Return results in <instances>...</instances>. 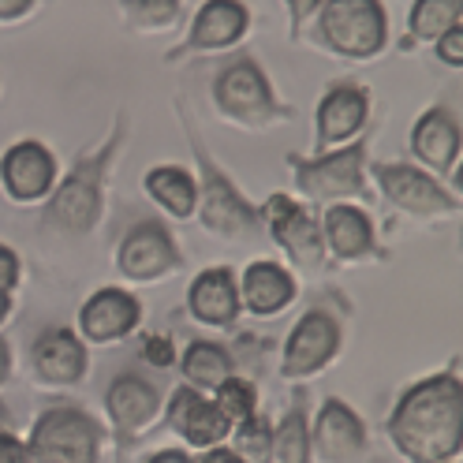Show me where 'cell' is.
I'll use <instances>...</instances> for the list:
<instances>
[{
	"label": "cell",
	"instance_id": "8fae6325",
	"mask_svg": "<svg viewBox=\"0 0 463 463\" xmlns=\"http://www.w3.org/2000/svg\"><path fill=\"white\" fill-rule=\"evenodd\" d=\"M322 34L329 49H336L347 61L378 56L389 38L382 0H329L322 12Z\"/></svg>",
	"mask_w": 463,
	"mask_h": 463
},
{
	"label": "cell",
	"instance_id": "74e56055",
	"mask_svg": "<svg viewBox=\"0 0 463 463\" xmlns=\"http://www.w3.org/2000/svg\"><path fill=\"white\" fill-rule=\"evenodd\" d=\"M12 344L5 340V336H0V385H8L12 382Z\"/></svg>",
	"mask_w": 463,
	"mask_h": 463
},
{
	"label": "cell",
	"instance_id": "e0dca14e",
	"mask_svg": "<svg viewBox=\"0 0 463 463\" xmlns=\"http://www.w3.org/2000/svg\"><path fill=\"white\" fill-rule=\"evenodd\" d=\"M138 326H142V299L116 284H105L86 296L75 317V333L86 344H120Z\"/></svg>",
	"mask_w": 463,
	"mask_h": 463
},
{
	"label": "cell",
	"instance_id": "83f0119b",
	"mask_svg": "<svg viewBox=\"0 0 463 463\" xmlns=\"http://www.w3.org/2000/svg\"><path fill=\"white\" fill-rule=\"evenodd\" d=\"M210 396H213V403H217V411H221L232 426L243 422V419H250L254 411H262V392H258V382L243 378L240 370L228 373V378H224Z\"/></svg>",
	"mask_w": 463,
	"mask_h": 463
},
{
	"label": "cell",
	"instance_id": "9c48e42d",
	"mask_svg": "<svg viewBox=\"0 0 463 463\" xmlns=\"http://www.w3.org/2000/svg\"><path fill=\"white\" fill-rule=\"evenodd\" d=\"M344 352V322L326 310V307H310L303 317L292 326V333L284 336L280 347V378L284 382H307L317 378L322 370L336 363Z\"/></svg>",
	"mask_w": 463,
	"mask_h": 463
},
{
	"label": "cell",
	"instance_id": "4fadbf2b",
	"mask_svg": "<svg viewBox=\"0 0 463 463\" xmlns=\"http://www.w3.org/2000/svg\"><path fill=\"white\" fill-rule=\"evenodd\" d=\"M161 408H165L161 389L150 378H142L138 370H120L105 389L109 433L124 445L142 438L154 422H161Z\"/></svg>",
	"mask_w": 463,
	"mask_h": 463
},
{
	"label": "cell",
	"instance_id": "3957f363",
	"mask_svg": "<svg viewBox=\"0 0 463 463\" xmlns=\"http://www.w3.org/2000/svg\"><path fill=\"white\" fill-rule=\"evenodd\" d=\"M184 120V131L191 138V154H194V180H198V224L210 232L217 240H228V243H247L250 236L262 232V213H258L254 202L236 187V180L217 165V157L202 146L198 131L191 128L187 112L180 116Z\"/></svg>",
	"mask_w": 463,
	"mask_h": 463
},
{
	"label": "cell",
	"instance_id": "6da1fadb",
	"mask_svg": "<svg viewBox=\"0 0 463 463\" xmlns=\"http://www.w3.org/2000/svg\"><path fill=\"white\" fill-rule=\"evenodd\" d=\"M385 438L408 463H445L463 452V382L459 363L411 382L385 419Z\"/></svg>",
	"mask_w": 463,
	"mask_h": 463
},
{
	"label": "cell",
	"instance_id": "4316f807",
	"mask_svg": "<svg viewBox=\"0 0 463 463\" xmlns=\"http://www.w3.org/2000/svg\"><path fill=\"white\" fill-rule=\"evenodd\" d=\"M228 445L240 452L243 463H273V419L266 411H254L232 426Z\"/></svg>",
	"mask_w": 463,
	"mask_h": 463
},
{
	"label": "cell",
	"instance_id": "d6a6232c",
	"mask_svg": "<svg viewBox=\"0 0 463 463\" xmlns=\"http://www.w3.org/2000/svg\"><path fill=\"white\" fill-rule=\"evenodd\" d=\"M438 56H441L449 68H459L463 64V31H459V23L438 38Z\"/></svg>",
	"mask_w": 463,
	"mask_h": 463
},
{
	"label": "cell",
	"instance_id": "603a6c76",
	"mask_svg": "<svg viewBox=\"0 0 463 463\" xmlns=\"http://www.w3.org/2000/svg\"><path fill=\"white\" fill-rule=\"evenodd\" d=\"M247 8L240 5V0H206L202 5V12L194 15L191 23V34L187 42L172 52V61L184 52H206V49H228V45H236L243 34H247Z\"/></svg>",
	"mask_w": 463,
	"mask_h": 463
},
{
	"label": "cell",
	"instance_id": "f546056e",
	"mask_svg": "<svg viewBox=\"0 0 463 463\" xmlns=\"http://www.w3.org/2000/svg\"><path fill=\"white\" fill-rule=\"evenodd\" d=\"M124 12L131 15L135 26L157 31V26H168L180 15V0H124Z\"/></svg>",
	"mask_w": 463,
	"mask_h": 463
},
{
	"label": "cell",
	"instance_id": "60d3db41",
	"mask_svg": "<svg viewBox=\"0 0 463 463\" xmlns=\"http://www.w3.org/2000/svg\"><path fill=\"white\" fill-rule=\"evenodd\" d=\"M0 430H12V408H8V400H0Z\"/></svg>",
	"mask_w": 463,
	"mask_h": 463
},
{
	"label": "cell",
	"instance_id": "ffe728a7",
	"mask_svg": "<svg viewBox=\"0 0 463 463\" xmlns=\"http://www.w3.org/2000/svg\"><path fill=\"white\" fill-rule=\"evenodd\" d=\"M459 146H463L459 120H456V112L445 109V105L426 109L415 120V128H411V154L430 176H438V180L456 172Z\"/></svg>",
	"mask_w": 463,
	"mask_h": 463
},
{
	"label": "cell",
	"instance_id": "d4e9b609",
	"mask_svg": "<svg viewBox=\"0 0 463 463\" xmlns=\"http://www.w3.org/2000/svg\"><path fill=\"white\" fill-rule=\"evenodd\" d=\"M142 191L176 221H191L198 210V180L184 165H154L146 176H142Z\"/></svg>",
	"mask_w": 463,
	"mask_h": 463
},
{
	"label": "cell",
	"instance_id": "7c38bea8",
	"mask_svg": "<svg viewBox=\"0 0 463 463\" xmlns=\"http://www.w3.org/2000/svg\"><path fill=\"white\" fill-rule=\"evenodd\" d=\"M310 449L322 463H359L370 452L366 419L340 396H326L310 415Z\"/></svg>",
	"mask_w": 463,
	"mask_h": 463
},
{
	"label": "cell",
	"instance_id": "f1b7e54d",
	"mask_svg": "<svg viewBox=\"0 0 463 463\" xmlns=\"http://www.w3.org/2000/svg\"><path fill=\"white\" fill-rule=\"evenodd\" d=\"M463 12V0H415L411 8V34L426 38V42H438L445 31L459 23Z\"/></svg>",
	"mask_w": 463,
	"mask_h": 463
},
{
	"label": "cell",
	"instance_id": "52a82bcc",
	"mask_svg": "<svg viewBox=\"0 0 463 463\" xmlns=\"http://www.w3.org/2000/svg\"><path fill=\"white\" fill-rule=\"evenodd\" d=\"M262 228L269 232V240L288 254V262L303 273H322L326 269V240H322V217H317L307 202H296L292 194L273 191L266 198Z\"/></svg>",
	"mask_w": 463,
	"mask_h": 463
},
{
	"label": "cell",
	"instance_id": "9a60e30c",
	"mask_svg": "<svg viewBox=\"0 0 463 463\" xmlns=\"http://www.w3.org/2000/svg\"><path fill=\"white\" fill-rule=\"evenodd\" d=\"M56 180H61V165L42 138H19L0 154V187L19 206L49 198Z\"/></svg>",
	"mask_w": 463,
	"mask_h": 463
},
{
	"label": "cell",
	"instance_id": "1f68e13d",
	"mask_svg": "<svg viewBox=\"0 0 463 463\" xmlns=\"http://www.w3.org/2000/svg\"><path fill=\"white\" fill-rule=\"evenodd\" d=\"M19 280H23V258L8 243H0V292H15Z\"/></svg>",
	"mask_w": 463,
	"mask_h": 463
},
{
	"label": "cell",
	"instance_id": "f35d334b",
	"mask_svg": "<svg viewBox=\"0 0 463 463\" xmlns=\"http://www.w3.org/2000/svg\"><path fill=\"white\" fill-rule=\"evenodd\" d=\"M31 5H34V0H0V19H15V15H23Z\"/></svg>",
	"mask_w": 463,
	"mask_h": 463
},
{
	"label": "cell",
	"instance_id": "ba28073f",
	"mask_svg": "<svg viewBox=\"0 0 463 463\" xmlns=\"http://www.w3.org/2000/svg\"><path fill=\"white\" fill-rule=\"evenodd\" d=\"M373 184L382 187L385 202L408 217H422V221H449L459 217V194L449 191L438 176H430L419 165H403V161H373V168H366Z\"/></svg>",
	"mask_w": 463,
	"mask_h": 463
},
{
	"label": "cell",
	"instance_id": "ac0fdd59",
	"mask_svg": "<svg viewBox=\"0 0 463 463\" xmlns=\"http://www.w3.org/2000/svg\"><path fill=\"white\" fill-rule=\"evenodd\" d=\"M31 366L38 373V382L49 389L82 385L86 373H90V344L71 326H49L31 344Z\"/></svg>",
	"mask_w": 463,
	"mask_h": 463
},
{
	"label": "cell",
	"instance_id": "d6986e66",
	"mask_svg": "<svg viewBox=\"0 0 463 463\" xmlns=\"http://www.w3.org/2000/svg\"><path fill=\"white\" fill-rule=\"evenodd\" d=\"M187 310L198 326L210 329H232L240 322L243 303H240V277L228 266H210L194 273L187 288Z\"/></svg>",
	"mask_w": 463,
	"mask_h": 463
},
{
	"label": "cell",
	"instance_id": "cb8c5ba5",
	"mask_svg": "<svg viewBox=\"0 0 463 463\" xmlns=\"http://www.w3.org/2000/svg\"><path fill=\"white\" fill-rule=\"evenodd\" d=\"M310 392L303 382H296L292 403L284 408V415L273 422V463H314L310 449Z\"/></svg>",
	"mask_w": 463,
	"mask_h": 463
},
{
	"label": "cell",
	"instance_id": "5bb4252c",
	"mask_svg": "<svg viewBox=\"0 0 463 463\" xmlns=\"http://www.w3.org/2000/svg\"><path fill=\"white\" fill-rule=\"evenodd\" d=\"M370 120V90L359 82H333L314 109V154L363 138Z\"/></svg>",
	"mask_w": 463,
	"mask_h": 463
},
{
	"label": "cell",
	"instance_id": "ab89813d",
	"mask_svg": "<svg viewBox=\"0 0 463 463\" xmlns=\"http://www.w3.org/2000/svg\"><path fill=\"white\" fill-rule=\"evenodd\" d=\"M12 303H15V299H12V292H0V326L8 322V314H12Z\"/></svg>",
	"mask_w": 463,
	"mask_h": 463
},
{
	"label": "cell",
	"instance_id": "5b68a950",
	"mask_svg": "<svg viewBox=\"0 0 463 463\" xmlns=\"http://www.w3.org/2000/svg\"><path fill=\"white\" fill-rule=\"evenodd\" d=\"M292 165L296 191L314 206H333V202L370 198V138H355L347 146L314 154V157H288Z\"/></svg>",
	"mask_w": 463,
	"mask_h": 463
},
{
	"label": "cell",
	"instance_id": "8992f818",
	"mask_svg": "<svg viewBox=\"0 0 463 463\" xmlns=\"http://www.w3.org/2000/svg\"><path fill=\"white\" fill-rule=\"evenodd\" d=\"M213 105L224 120L240 124L247 131H266L292 120V105H284L273 94V82L262 71V64L250 56L228 61L213 79Z\"/></svg>",
	"mask_w": 463,
	"mask_h": 463
},
{
	"label": "cell",
	"instance_id": "277c9868",
	"mask_svg": "<svg viewBox=\"0 0 463 463\" xmlns=\"http://www.w3.org/2000/svg\"><path fill=\"white\" fill-rule=\"evenodd\" d=\"M105 438V422L82 403H52L34 419L23 441L31 463H98Z\"/></svg>",
	"mask_w": 463,
	"mask_h": 463
},
{
	"label": "cell",
	"instance_id": "30bf717a",
	"mask_svg": "<svg viewBox=\"0 0 463 463\" xmlns=\"http://www.w3.org/2000/svg\"><path fill=\"white\" fill-rule=\"evenodd\" d=\"M116 269L131 284H154L184 269V250L165 221L142 217L116 243Z\"/></svg>",
	"mask_w": 463,
	"mask_h": 463
},
{
	"label": "cell",
	"instance_id": "44dd1931",
	"mask_svg": "<svg viewBox=\"0 0 463 463\" xmlns=\"http://www.w3.org/2000/svg\"><path fill=\"white\" fill-rule=\"evenodd\" d=\"M322 240H326V254H333L336 262H363V258L378 254L373 217L363 206H355V202H333V206H326Z\"/></svg>",
	"mask_w": 463,
	"mask_h": 463
},
{
	"label": "cell",
	"instance_id": "7402d4cb",
	"mask_svg": "<svg viewBox=\"0 0 463 463\" xmlns=\"http://www.w3.org/2000/svg\"><path fill=\"white\" fill-rule=\"evenodd\" d=\"M296 296H299L296 273L280 262H269V258H258L240 273V303L250 317H277L296 303Z\"/></svg>",
	"mask_w": 463,
	"mask_h": 463
},
{
	"label": "cell",
	"instance_id": "484cf974",
	"mask_svg": "<svg viewBox=\"0 0 463 463\" xmlns=\"http://www.w3.org/2000/svg\"><path fill=\"white\" fill-rule=\"evenodd\" d=\"M180 373H184V385L198 389V392H213L228 373H236V355H232V347L221 344V340H191L180 359H176Z\"/></svg>",
	"mask_w": 463,
	"mask_h": 463
},
{
	"label": "cell",
	"instance_id": "d590c367",
	"mask_svg": "<svg viewBox=\"0 0 463 463\" xmlns=\"http://www.w3.org/2000/svg\"><path fill=\"white\" fill-rule=\"evenodd\" d=\"M142 463H194V452H191V449H184V445H168V449L150 452Z\"/></svg>",
	"mask_w": 463,
	"mask_h": 463
},
{
	"label": "cell",
	"instance_id": "e575fe53",
	"mask_svg": "<svg viewBox=\"0 0 463 463\" xmlns=\"http://www.w3.org/2000/svg\"><path fill=\"white\" fill-rule=\"evenodd\" d=\"M194 463H243V459H240V452L232 449L228 441H221V445H210V449H202V452L194 456Z\"/></svg>",
	"mask_w": 463,
	"mask_h": 463
},
{
	"label": "cell",
	"instance_id": "7a4b0ae2",
	"mask_svg": "<svg viewBox=\"0 0 463 463\" xmlns=\"http://www.w3.org/2000/svg\"><path fill=\"white\" fill-rule=\"evenodd\" d=\"M128 138V116H116V128L112 135L101 142L94 154H82L68 176L56 180L52 194L45 198V217L42 224L61 228L64 236H90V232L101 224L105 213V184H109V172L116 165V154H120Z\"/></svg>",
	"mask_w": 463,
	"mask_h": 463
},
{
	"label": "cell",
	"instance_id": "836d02e7",
	"mask_svg": "<svg viewBox=\"0 0 463 463\" xmlns=\"http://www.w3.org/2000/svg\"><path fill=\"white\" fill-rule=\"evenodd\" d=\"M0 463H31V456H26V441L15 430H0Z\"/></svg>",
	"mask_w": 463,
	"mask_h": 463
},
{
	"label": "cell",
	"instance_id": "8d00e7d4",
	"mask_svg": "<svg viewBox=\"0 0 463 463\" xmlns=\"http://www.w3.org/2000/svg\"><path fill=\"white\" fill-rule=\"evenodd\" d=\"M317 5H322V0H288V8H292V23H296V26H303V23H307V15H310Z\"/></svg>",
	"mask_w": 463,
	"mask_h": 463
},
{
	"label": "cell",
	"instance_id": "4dcf8cb0",
	"mask_svg": "<svg viewBox=\"0 0 463 463\" xmlns=\"http://www.w3.org/2000/svg\"><path fill=\"white\" fill-rule=\"evenodd\" d=\"M142 359H146L150 366H157V370H172L180 359V352H176V344H172L168 333H150L146 340H142Z\"/></svg>",
	"mask_w": 463,
	"mask_h": 463
},
{
	"label": "cell",
	"instance_id": "2e32d148",
	"mask_svg": "<svg viewBox=\"0 0 463 463\" xmlns=\"http://www.w3.org/2000/svg\"><path fill=\"white\" fill-rule=\"evenodd\" d=\"M161 422L176 433V438L184 441V449H191V452L221 445V441H228V433H232V422L217 411L213 396L198 392V389H191L184 382L168 392L165 408H161Z\"/></svg>",
	"mask_w": 463,
	"mask_h": 463
},
{
	"label": "cell",
	"instance_id": "b9f144b4",
	"mask_svg": "<svg viewBox=\"0 0 463 463\" xmlns=\"http://www.w3.org/2000/svg\"><path fill=\"white\" fill-rule=\"evenodd\" d=\"M445 463H459V459H445Z\"/></svg>",
	"mask_w": 463,
	"mask_h": 463
}]
</instances>
